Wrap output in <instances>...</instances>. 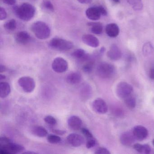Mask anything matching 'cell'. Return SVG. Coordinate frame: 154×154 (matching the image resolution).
I'll return each mask as SVG.
<instances>
[{"instance_id": "cell-1", "label": "cell", "mask_w": 154, "mask_h": 154, "mask_svg": "<svg viewBox=\"0 0 154 154\" xmlns=\"http://www.w3.org/2000/svg\"><path fill=\"white\" fill-rule=\"evenodd\" d=\"M25 150L23 146L13 143L7 137L0 139V153L1 154H17Z\"/></svg>"}, {"instance_id": "cell-2", "label": "cell", "mask_w": 154, "mask_h": 154, "mask_svg": "<svg viewBox=\"0 0 154 154\" xmlns=\"http://www.w3.org/2000/svg\"><path fill=\"white\" fill-rule=\"evenodd\" d=\"M15 13L18 17L24 21L31 20L35 14V7L28 3H24L15 8Z\"/></svg>"}, {"instance_id": "cell-3", "label": "cell", "mask_w": 154, "mask_h": 154, "mask_svg": "<svg viewBox=\"0 0 154 154\" xmlns=\"http://www.w3.org/2000/svg\"><path fill=\"white\" fill-rule=\"evenodd\" d=\"M31 29L35 36L38 39H45L50 36V28L45 22L42 21L35 22L32 25Z\"/></svg>"}, {"instance_id": "cell-4", "label": "cell", "mask_w": 154, "mask_h": 154, "mask_svg": "<svg viewBox=\"0 0 154 154\" xmlns=\"http://www.w3.org/2000/svg\"><path fill=\"white\" fill-rule=\"evenodd\" d=\"M49 47L54 50L60 51H67L71 50L73 47V44L72 42L63 38H53L48 44Z\"/></svg>"}, {"instance_id": "cell-5", "label": "cell", "mask_w": 154, "mask_h": 154, "mask_svg": "<svg viewBox=\"0 0 154 154\" xmlns=\"http://www.w3.org/2000/svg\"><path fill=\"white\" fill-rule=\"evenodd\" d=\"M115 67L111 64L106 62L100 63L97 66L96 72L97 75L103 79H108L113 76Z\"/></svg>"}, {"instance_id": "cell-6", "label": "cell", "mask_w": 154, "mask_h": 154, "mask_svg": "<svg viewBox=\"0 0 154 154\" xmlns=\"http://www.w3.org/2000/svg\"><path fill=\"white\" fill-rule=\"evenodd\" d=\"M133 88L131 85L126 82H121L117 85L116 93L117 96L121 99H125L131 95Z\"/></svg>"}, {"instance_id": "cell-7", "label": "cell", "mask_w": 154, "mask_h": 154, "mask_svg": "<svg viewBox=\"0 0 154 154\" xmlns=\"http://www.w3.org/2000/svg\"><path fill=\"white\" fill-rule=\"evenodd\" d=\"M18 83L22 90L26 93H31L35 88V82L32 77L23 76L19 78Z\"/></svg>"}, {"instance_id": "cell-8", "label": "cell", "mask_w": 154, "mask_h": 154, "mask_svg": "<svg viewBox=\"0 0 154 154\" xmlns=\"http://www.w3.org/2000/svg\"><path fill=\"white\" fill-rule=\"evenodd\" d=\"M52 67L54 71L57 73H62L67 71L68 64L67 61L61 57L55 58L52 64Z\"/></svg>"}, {"instance_id": "cell-9", "label": "cell", "mask_w": 154, "mask_h": 154, "mask_svg": "<svg viewBox=\"0 0 154 154\" xmlns=\"http://www.w3.org/2000/svg\"><path fill=\"white\" fill-rule=\"evenodd\" d=\"M92 107L96 112L100 114H104L108 111L107 103L101 98L95 99L93 102Z\"/></svg>"}, {"instance_id": "cell-10", "label": "cell", "mask_w": 154, "mask_h": 154, "mask_svg": "<svg viewBox=\"0 0 154 154\" xmlns=\"http://www.w3.org/2000/svg\"><path fill=\"white\" fill-rule=\"evenodd\" d=\"M67 142L74 147H79L85 143L83 137L77 133H71L66 138Z\"/></svg>"}, {"instance_id": "cell-11", "label": "cell", "mask_w": 154, "mask_h": 154, "mask_svg": "<svg viewBox=\"0 0 154 154\" xmlns=\"http://www.w3.org/2000/svg\"><path fill=\"white\" fill-rule=\"evenodd\" d=\"M136 138L132 131H126L121 135L120 140L123 146H129L134 144Z\"/></svg>"}, {"instance_id": "cell-12", "label": "cell", "mask_w": 154, "mask_h": 154, "mask_svg": "<svg viewBox=\"0 0 154 154\" xmlns=\"http://www.w3.org/2000/svg\"><path fill=\"white\" fill-rule=\"evenodd\" d=\"M132 132L136 139L139 140H144L148 136V131L146 128L141 125L135 126L133 128Z\"/></svg>"}, {"instance_id": "cell-13", "label": "cell", "mask_w": 154, "mask_h": 154, "mask_svg": "<svg viewBox=\"0 0 154 154\" xmlns=\"http://www.w3.org/2000/svg\"><path fill=\"white\" fill-rule=\"evenodd\" d=\"M107 56L110 59L113 61L119 60L122 57L121 51L117 45L113 44L107 52Z\"/></svg>"}, {"instance_id": "cell-14", "label": "cell", "mask_w": 154, "mask_h": 154, "mask_svg": "<svg viewBox=\"0 0 154 154\" xmlns=\"http://www.w3.org/2000/svg\"><path fill=\"white\" fill-rule=\"evenodd\" d=\"M83 42L92 48H97L100 45L99 39L92 35H85L82 37Z\"/></svg>"}, {"instance_id": "cell-15", "label": "cell", "mask_w": 154, "mask_h": 154, "mask_svg": "<svg viewBox=\"0 0 154 154\" xmlns=\"http://www.w3.org/2000/svg\"><path fill=\"white\" fill-rule=\"evenodd\" d=\"M68 126L74 130H78L82 128V121L78 116H72L69 117L67 121Z\"/></svg>"}, {"instance_id": "cell-16", "label": "cell", "mask_w": 154, "mask_h": 154, "mask_svg": "<svg viewBox=\"0 0 154 154\" xmlns=\"http://www.w3.org/2000/svg\"><path fill=\"white\" fill-rule=\"evenodd\" d=\"M85 14L87 18L92 20H99L101 16L98 7H91L87 9Z\"/></svg>"}, {"instance_id": "cell-17", "label": "cell", "mask_w": 154, "mask_h": 154, "mask_svg": "<svg viewBox=\"0 0 154 154\" xmlns=\"http://www.w3.org/2000/svg\"><path fill=\"white\" fill-rule=\"evenodd\" d=\"M15 40L18 44L26 45L30 42L31 37L26 31H20L15 36Z\"/></svg>"}, {"instance_id": "cell-18", "label": "cell", "mask_w": 154, "mask_h": 154, "mask_svg": "<svg viewBox=\"0 0 154 154\" xmlns=\"http://www.w3.org/2000/svg\"><path fill=\"white\" fill-rule=\"evenodd\" d=\"M82 75L78 72H73L70 73L66 76V81L71 85L79 84L82 81Z\"/></svg>"}, {"instance_id": "cell-19", "label": "cell", "mask_w": 154, "mask_h": 154, "mask_svg": "<svg viewBox=\"0 0 154 154\" xmlns=\"http://www.w3.org/2000/svg\"><path fill=\"white\" fill-rule=\"evenodd\" d=\"M72 56L82 63H84L91 57V56L83 49H78L75 50L72 54Z\"/></svg>"}, {"instance_id": "cell-20", "label": "cell", "mask_w": 154, "mask_h": 154, "mask_svg": "<svg viewBox=\"0 0 154 154\" xmlns=\"http://www.w3.org/2000/svg\"><path fill=\"white\" fill-rule=\"evenodd\" d=\"M105 32L110 37L115 38L119 34V28L117 24L111 23L106 26Z\"/></svg>"}, {"instance_id": "cell-21", "label": "cell", "mask_w": 154, "mask_h": 154, "mask_svg": "<svg viewBox=\"0 0 154 154\" xmlns=\"http://www.w3.org/2000/svg\"><path fill=\"white\" fill-rule=\"evenodd\" d=\"M92 90L91 87L87 84L83 85L80 90V95L83 100H87L91 96Z\"/></svg>"}, {"instance_id": "cell-22", "label": "cell", "mask_w": 154, "mask_h": 154, "mask_svg": "<svg viewBox=\"0 0 154 154\" xmlns=\"http://www.w3.org/2000/svg\"><path fill=\"white\" fill-rule=\"evenodd\" d=\"M31 132L33 135L39 137H44L48 135L47 131L42 126H33L31 128Z\"/></svg>"}, {"instance_id": "cell-23", "label": "cell", "mask_w": 154, "mask_h": 154, "mask_svg": "<svg viewBox=\"0 0 154 154\" xmlns=\"http://www.w3.org/2000/svg\"><path fill=\"white\" fill-rule=\"evenodd\" d=\"M11 91L10 85L6 82L0 83V97L4 99L8 96Z\"/></svg>"}, {"instance_id": "cell-24", "label": "cell", "mask_w": 154, "mask_h": 154, "mask_svg": "<svg viewBox=\"0 0 154 154\" xmlns=\"http://www.w3.org/2000/svg\"><path fill=\"white\" fill-rule=\"evenodd\" d=\"M133 148L134 149L139 153H143V154H148L151 151V148L147 144L141 145V144H134L133 145Z\"/></svg>"}, {"instance_id": "cell-25", "label": "cell", "mask_w": 154, "mask_h": 154, "mask_svg": "<svg viewBox=\"0 0 154 154\" xmlns=\"http://www.w3.org/2000/svg\"><path fill=\"white\" fill-rule=\"evenodd\" d=\"M83 63H84V64L83 66L82 69L84 72L88 73L91 72L94 67L95 60L91 57L88 60Z\"/></svg>"}, {"instance_id": "cell-26", "label": "cell", "mask_w": 154, "mask_h": 154, "mask_svg": "<svg viewBox=\"0 0 154 154\" xmlns=\"http://www.w3.org/2000/svg\"><path fill=\"white\" fill-rule=\"evenodd\" d=\"M126 1L135 11H141L143 8V5L142 0H126Z\"/></svg>"}, {"instance_id": "cell-27", "label": "cell", "mask_w": 154, "mask_h": 154, "mask_svg": "<svg viewBox=\"0 0 154 154\" xmlns=\"http://www.w3.org/2000/svg\"><path fill=\"white\" fill-rule=\"evenodd\" d=\"M89 26L91 27V30L94 34L95 35H100L102 33L103 27L102 24H101L100 22L90 23Z\"/></svg>"}, {"instance_id": "cell-28", "label": "cell", "mask_w": 154, "mask_h": 154, "mask_svg": "<svg viewBox=\"0 0 154 154\" xmlns=\"http://www.w3.org/2000/svg\"><path fill=\"white\" fill-rule=\"evenodd\" d=\"M124 99V102L128 108L132 109L135 108L136 106V100L135 97L131 95Z\"/></svg>"}, {"instance_id": "cell-29", "label": "cell", "mask_w": 154, "mask_h": 154, "mask_svg": "<svg viewBox=\"0 0 154 154\" xmlns=\"http://www.w3.org/2000/svg\"><path fill=\"white\" fill-rule=\"evenodd\" d=\"M17 24L16 20L11 19L7 21L4 24V28L10 31H13L17 28Z\"/></svg>"}, {"instance_id": "cell-30", "label": "cell", "mask_w": 154, "mask_h": 154, "mask_svg": "<svg viewBox=\"0 0 154 154\" xmlns=\"http://www.w3.org/2000/svg\"><path fill=\"white\" fill-rule=\"evenodd\" d=\"M152 49H153V48L150 43H146L143 45V48H142L143 54L145 56L149 55L152 53Z\"/></svg>"}, {"instance_id": "cell-31", "label": "cell", "mask_w": 154, "mask_h": 154, "mask_svg": "<svg viewBox=\"0 0 154 154\" xmlns=\"http://www.w3.org/2000/svg\"><path fill=\"white\" fill-rule=\"evenodd\" d=\"M47 140L51 144H57L61 141V138L57 135H49L48 137Z\"/></svg>"}, {"instance_id": "cell-32", "label": "cell", "mask_w": 154, "mask_h": 154, "mask_svg": "<svg viewBox=\"0 0 154 154\" xmlns=\"http://www.w3.org/2000/svg\"><path fill=\"white\" fill-rule=\"evenodd\" d=\"M44 120L46 123H47L48 125H51V126H55L57 123V121L55 118H54L53 116H50V115L46 116L44 118Z\"/></svg>"}, {"instance_id": "cell-33", "label": "cell", "mask_w": 154, "mask_h": 154, "mask_svg": "<svg viewBox=\"0 0 154 154\" xmlns=\"http://www.w3.org/2000/svg\"><path fill=\"white\" fill-rule=\"evenodd\" d=\"M112 114L116 117H122V115H123V110L119 107H116V108L113 107L112 110Z\"/></svg>"}, {"instance_id": "cell-34", "label": "cell", "mask_w": 154, "mask_h": 154, "mask_svg": "<svg viewBox=\"0 0 154 154\" xmlns=\"http://www.w3.org/2000/svg\"><path fill=\"white\" fill-rule=\"evenodd\" d=\"M44 8L47 10L49 11H54V7L53 4L49 1H46L44 2L43 4Z\"/></svg>"}, {"instance_id": "cell-35", "label": "cell", "mask_w": 154, "mask_h": 154, "mask_svg": "<svg viewBox=\"0 0 154 154\" xmlns=\"http://www.w3.org/2000/svg\"><path fill=\"white\" fill-rule=\"evenodd\" d=\"M96 141L94 138L88 139L86 143V147L87 148L91 149L95 146L96 145Z\"/></svg>"}, {"instance_id": "cell-36", "label": "cell", "mask_w": 154, "mask_h": 154, "mask_svg": "<svg viewBox=\"0 0 154 154\" xmlns=\"http://www.w3.org/2000/svg\"><path fill=\"white\" fill-rule=\"evenodd\" d=\"M82 132L83 134L85 136V137L87 138L88 139L93 138V136L92 134L91 133V131L85 128H83L82 129Z\"/></svg>"}, {"instance_id": "cell-37", "label": "cell", "mask_w": 154, "mask_h": 154, "mask_svg": "<svg viewBox=\"0 0 154 154\" xmlns=\"http://www.w3.org/2000/svg\"><path fill=\"white\" fill-rule=\"evenodd\" d=\"M95 154H110V152L107 149L104 147H100L98 148L94 152Z\"/></svg>"}, {"instance_id": "cell-38", "label": "cell", "mask_w": 154, "mask_h": 154, "mask_svg": "<svg viewBox=\"0 0 154 154\" xmlns=\"http://www.w3.org/2000/svg\"><path fill=\"white\" fill-rule=\"evenodd\" d=\"M7 14L5 9L3 8H1L0 9V20H4L7 18Z\"/></svg>"}, {"instance_id": "cell-39", "label": "cell", "mask_w": 154, "mask_h": 154, "mask_svg": "<svg viewBox=\"0 0 154 154\" xmlns=\"http://www.w3.org/2000/svg\"><path fill=\"white\" fill-rule=\"evenodd\" d=\"M148 75L149 77L151 80H154V65L149 68Z\"/></svg>"}, {"instance_id": "cell-40", "label": "cell", "mask_w": 154, "mask_h": 154, "mask_svg": "<svg viewBox=\"0 0 154 154\" xmlns=\"http://www.w3.org/2000/svg\"><path fill=\"white\" fill-rule=\"evenodd\" d=\"M98 7L99 8V10H100L101 14V15L106 16L107 15V11L106 10V9L103 6H100Z\"/></svg>"}, {"instance_id": "cell-41", "label": "cell", "mask_w": 154, "mask_h": 154, "mask_svg": "<svg viewBox=\"0 0 154 154\" xmlns=\"http://www.w3.org/2000/svg\"><path fill=\"white\" fill-rule=\"evenodd\" d=\"M5 4L8 5H13L16 3V0H2Z\"/></svg>"}, {"instance_id": "cell-42", "label": "cell", "mask_w": 154, "mask_h": 154, "mask_svg": "<svg viewBox=\"0 0 154 154\" xmlns=\"http://www.w3.org/2000/svg\"><path fill=\"white\" fill-rule=\"evenodd\" d=\"M53 132L54 133H56L57 134H58V135H63V134H65L66 131L64 130H61L58 129H54L53 130Z\"/></svg>"}, {"instance_id": "cell-43", "label": "cell", "mask_w": 154, "mask_h": 154, "mask_svg": "<svg viewBox=\"0 0 154 154\" xmlns=\"http://www.w3.org/2000/svg\"><path fill=\"white\" fill-rule=\"evenodd\" d=\"M79 2L82 4H89L91 2L92 0H77Z\"/></svg>"}, {"instance_id": "cell-44", "label": "cell", "mask_w": 154, "mask_h": 154, "mask_svg": "<svg viewBox=\"0 0 154 154\" xmlns=\"http://www.w3.org/2000/svg\"><path fill=\"white\" fill-rule=\"evenodd\" d=\"M6 69H7V68H6V67L5 66L1 65V66H0V71H1V72L2 73L5 72L6 71Z\"/></svg>"}, {"instance_id": "cell-45", "label": "cell", "mask_w": 154, "mask_h": 154, "mask_svg": "<svg viewBox=\"0 0 154 154\" xmlns=\"http://www.w3.org/2000/svg\"><path fill=\"white\" fill-rule=\"evenodd\" d=\"M6 76H5L4 75L1 74L0 75V80L1 81H2V80H5L6 79Z\"/></svg>"}, {"instance_id": "cell-46", "label": "cell", "mask_w": 154, "mask_h": 154, "mask_svg": "<svg viewBox=\"0 0 154 154\" xmlns=\"http://www.w3.org/2000/svg\"><path fill=\"white\" fill-rule=\"evenodd\" d=\"M112 1L114 2V3H118L119 2L120 0H112Z\"/></svg>"}, {"instance_id": "cell-47", "label": "cell", "mask_w": 154, "mask_h": 154, "mask_svg": "<svg viewBox=\"0 0 154 154\" xmlns=\"http://www.w3.org/2000/svg\"><path fill=\"white\" fill-rule=\"evenodd\" d=\"M152 143H153V145L154 146V139H153V141H152Z\"/></svg>"}]
</instances>
